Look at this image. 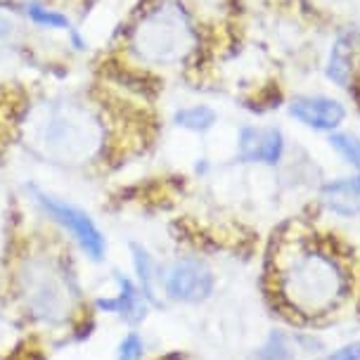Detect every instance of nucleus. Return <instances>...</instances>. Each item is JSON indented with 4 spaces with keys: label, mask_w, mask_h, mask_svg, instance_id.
<instances>
[{
    "label": "nucleus",
    "mask_w": 360,
    "mask_h": 360,
    "mask_svg": "<svg viewBox=\"0 0 360 360\" xmlns=\"http://www.w3.org/2000/svg\"><path fill=\"white\" fill-rule=\"evenodd\" d=\"M117 285H119V292L114 297H107V299H98L95 306L105 313H114L119 318H124L126 323H140L145 320L147 315V301L140 292V287H135L131 280L124 278V275H117Z\"/></svg>",
    "instance_id": "nucleus-9"
},
{
    "label": "nucleus",
    "mask_w": 360,
    "mask_h": 360,
    "mask_svg": "<svg viewBox=\"0 0 360 360\" xmlns=\"http://www.w3.org/2000/svg\"><path fill=\"white\" fill-rule=\"evenodd\" d=\"M19 8H22V15L29 22L31 29L45 31V34H64V36L76 31L72 17L64 10L55 8V5L45 3V0H22Z\"/></svg>",
    "instance_id": "nucleus-11"
},
{
    "label": "nucleus",
    "mask_w": 360,
    "mask_h": 360,
    "mask_svg": "<svg viewBox=\"0 0 360 360\" xmlns=\"http://www.w3.org/2000/svg\"><path fill=\"white\" fill-rule=\"evenodd\" d=\"M278 270L280 294L304 315L334 311L351 292V280L334 256L318 247H299Z\"/></svg>",
    "instance_id": "nucleus-3"
},
{
    "label": "nucleus",
    "mask_w": 360,
    "mask_h": 360,
    "mask_svg": "<svg viewBox=\"0 0 360 360\" xmlns=\"http://www.w3.org/2000/svg\"><path fill=\"white\" fill-rule=\"evenodd\" d=\"M27 145L43 162L81 169L105 154L107 124L81 95H53L27 107L22 117Z\"/></svg>",
    "instance_id": "nucleus-1"
},
{
    "label": "nucleus",
    "mask_w": 360,
    "mask_h": 360,
    "mask_svg": "<svg viewBox=\"0 0 360 360\" xmlns=\"http://www.w3.org/2000/svg\"><path fill=\"white\" fill-rule=\"evenodd\" d=\"M29 192L36 207L41 209L50 221L60 225L62 230H67V233L72 235V240L79 244L81 252L86 254L90 261L105 259L107 240H105V235H102V230L95 225L93 218H90V214H86V211L79 207H74L67 199L55 197V195H50V192L36 188V185H31Z\"/></svg>",
    "instance_id": "nucleus-5"
},
{
    "label": "nucleus",
    "mask_w": 360,
    "mask_h": 360,
    "mask_svg": "<svg viewBox=\"0 0 360 360\" xmlns=\"http://www.w3.org/2000/svg\"><path fill=\"white\" fill-rule=\"evenodd\" d=\"M131 254H133V270H135V275H138V285H140L143 297L154 306H162L157 301V294H154V261L150 252H147L143 244L133 242Z\"/></svg>",
    "instance_id": "nucleus-15"
},
{
    "label": "nucleus",
    "mask_w": 360,
    "mask_h": 360,
    "mask_svg": "<svg viewBox=\"0 0 360 360\" xmlns=\"http://www.w3.org/2000/svg\"><path fill=\"white\" fill-rule=\"evenodd\" d=\"M297 353H294V344L292 339L287 337L285 332H270L268 339L263 342V346L256 353H252L247 360H294Z\"/></svg>",
    "instance_id": "nucleus-16"
},
{
    "label": "nucleus",
    "mask_w": 360,
    "mask_h": 360,
    "mask_svg": "<svg viewBox=\"0 0 360 360\" xmlns=\"http://www.w3.org/2000/svg\"><path fill=\"white\" fill-rule=\"evenodd\" d=\"M216 278L204 261L183 259L169 268L164 278V292L178 304H202L214 294Z\"/></svg>",
    "instance_id": "nucleus-6"
},
{
    "label": "nucleus",
    "mask_w": 360,
    "mask_h": 360,
    "mask_svg": "<svg viewBox=\"0 0 360 360\" xmlns=\"http://www.w3.org/2000/svg\"><path fill=\"white\" fill-rule=\"evenodd\" d=\"M237 157L247 164H280L285 157V135L280 128L244 126L237 138Z\"/></svg>",
    "instance_id": "nucleus-7"
},
{
    "label": "nucleus",
    "mask_w": 360,
    "mask_h": 360,
    "mask_svg": "<svg viewBox=\"0 0 360 360\" xmlns=\"http://www.w3.org/2000/svg\"><path fill=\"white\" fill-rule=\"evenodd\" d=\"M29 22L22 15L19 5L0 0V55L19 53L27 45Z\"/></svg>",
    "instance_id": "nucleus-13"
},
{
    "label": "nucleus",
    "mask_w": 360,
    "mask_h": 360,
    "mask_svg": "<svg viewBox=\"0 0 360 360\" xmlns=\"http://www.w3.org/2000/svg\"><path fill=\"white\" fill-rule=\"evenodd\" d=\"M145 356V342L138 332H128L119 342L117 360H143Z\"/></svg>",
    "instance_id": "nucleus-18"
},
{
    "label": "nucleus",
    "mask_w": 360,
    "mask_h": 360,
    "mask_svg": "<svg viewBox=\"0 0 360 360\" xmlns=\"http://www.w3.org/2000/svg\"><path fill=\"white\" fill-rule=\"evenodd\" d=\"M289 114L313 131L334 133L346 119V107L325 95H299L289 102Z\"/></svg>",
    "instance_id": "nucleus-8"
},
{
    "label": "nucleus",
    "mask_w": 360,
    "mask_h": 360,
    "mask_svg": "<svg viewBox=\"0 0 360 360\" xmlns=\"http://www.w3.org/2000/svg\"><path fill=\"white\" fill-rule=\"evenodd\" d=\"M320 199L337 216L344 218L360 216V173L325 183L323 190H320Z\"/></svg>",
    "instance_id": "nucleus-10"
},
{
    "label": "nucleus",
    "mask_w": 360,
    "mask_h": 360,
    "mask_svg": "<svg viewBox=\"0 0 360 360\" xmlns=\"http://www.w3.org/2000/svg\"><path fill=\"white\" fill-rule=\"evenodd\" d=\"M22 292L36 318L57 323L69 311V287L55 263L31 259L22 268Z\"/></svg>",
    "instance_id": "nucleus-4"
},
{
    "label": "nucleus",
    "mask_w": 360,
    "mask_h": 360,
    "mask_svg": "<svg viewBox=\"0 0 360 360\" xmlns=\"http://www.w3.org/2000/svg\"><path fill=\"white\" fill-rule=\"evenodd\" d=\"M353 53H356V36L351 31H344L334 38L330 53H327L325 76L334 86L349 88L353 79Z\"/></svg>",
    "instance_id": "nucleus-12"
},
{
    "label": "nucleus",
    "mask_w": 360,
    "mask_h": 360,
    "mask_svg": "<svg viewBox=\"0 0 360 360\" xmlns=\"http://www.w3.org/2000/svg\"><path fill=\"white\" fill-rule=\"evenodd\" d=\"M330 145L339 152V157H342L346 164L353 166L356 173H360V138H356V135H351V133L334 131L330 135Z\"/></svg>",
    "instance_id": "nucleus-17"
},
{
    "label": "nucleus",
    "mask_w": 360,
    "mask_h": 360,
    "mask_svg": "<svg viewBox=\"0 0 360 360\" xmlns=\"http://www.w3.org/2000/svg\"><path fill=\"white\" fill-rule=\"evenodd\" d=\"M216 109L209 105H188L176 109V114H173V124L190 133H207L216 126Z\"/></svg>",
    "instance_id": "nucleus-14"
},
{
    "label": "nucleus",
    "mask_w": 360,
    "mask_h": 360,
    "mask_svg": "<svg viewBox=\"0 0 360 360\" xmlns=\"http://www.w3.org/2000/svg\"><path fill=\"white\" fill-rule=\"evenodd\" d=\"M315 360H360V342H351L344 344L339 349L330 351L323 358H315Z\"/></svg>",
    "instance_id": "nucleus-19"
},
{
    "label": "nucleus",
    "mask_w": 360,
    "mask_h": 360,
    "mask_svg": "<svg viewBox=\"0 0 360 360\" xmlns=\"http://www.w3.org/2000/svg\"><path fill=\"white\" fill-rule=\"evenodd\" d=\"M126 45L145 67L176 69L197 53L199 29L183 3L159 0L138 15Z\"/></svg>",
    "instance_id": "nucleus-2"
}]
</instances>
